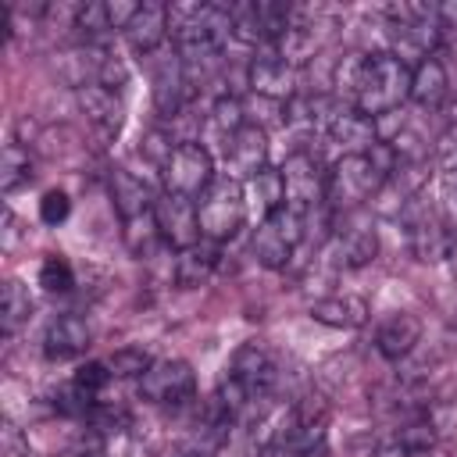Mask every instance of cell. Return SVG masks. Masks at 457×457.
Segmentation results:
<instances>
[{
  "instance_id": "4fadbf2b",
  "label": "cell",
  "mask_w": 457,
  "mask_h": 457,
  "mask_svg": "<svg viewBox=\"0 0 457 457\" xmlns=\"http://www.w3.org/2000/svg\"><path fill=\"white\" fill-rule=\"evenodd\" d=\"M228 428H232V421L221 418V411L207 400L200 421H193V425L164 450V457H218V450L225 446Z\"/></svg>"
},
{
  "instance_id": "7402d4cb",
  "label": "cell",
  "mask_w": 457,
  "mask_h": 457,
  "mask_svg": "<svg viewBox=\"0 0 457 457\" xmlns=\"http://www.w3.org/2000/svg\"><path fill=\"white\" fill-rule=\"evenodd\" d=\"M111 196H114V207H118L121 221L143 218V214H150L154 204H157V196L150 193V186H146L139 175L125 171V168H114V171H111Z\"/></svg>"
},
{
  "instance_id": "7c38bea8",
  "label": "cell",
  "mask_w": 457,
  "mask_h": 457,
  "mask_svg": "<svg viewBox=\"0 0 457 457\" xmlns=\"http://www.w3.org/2000/svg\"><path fill=\"white\" fill-rule=\"evenodd\" d=\"M221 157H225V175L236 179V182H250L257 171L268 168V136L257 121L243 125L225 146H221Z\"/></svg>"
},
{
  "instance_id": "f546056e",
  "label": "cell",
  "mask_w": 457,
  "mask_h": 457,
  "mask_svg": "<svg viewBox=\"0 0 457 457\" xmlns=\"http://www.w3.org/2000/svg\"><path fill=\"white\" fill-rule=\"evenodd\" d=\"M75 29H82V36L93 43L96 36L104 32H118L114 29V18H111V0H96V4H79V14H75Z\"/></svg>"
},
{
  "instance_id": "ac0fdd59",
  "label": "cell",
  "mask_w": 457,
  "mask_h": 457,
  "mask_svg": "<svg viewBox=\"0 0 457 457\" xmlns=\"http://www.w3.org/2000/svg\"><path fill=\"white\" fill-rule=\"evenodd\" d=\"M168 36H171L168 4H139L136 18H132V21H129V29H125L129 46H132L136 54H143V57H150V54L164 50Z\"/></svg>"
},
{
  "instance_id": "e575fe53",
  "label": "cell",
  "mask_w": 457,
  "mask_h": 457,
  "mask_svg": "<svg viewBox=\"0 0 457 457\" xmlns=\"http://www.w3.org/2000/svg\"><path fill=\"white\" fill-rule=\"evenodd\" d=\"M64 457H104V439H100V432H96V428L82 432V436L71 443V450H68Z\"/></svg>"
},
{
  "instance_id": "9c48e42d",
  "label": "cell",
  "mask_w": 457,
  "mask_h": 457,
  "mask_svg": "<svg viewBox=\"0 0 457 457\" xmlns=\"http://www.w3.org/2000/svg\"><path fill=\"white\" fill-rule=\"evenodd\" d=\"M246 86L257 100H268V104H289L296 96V68L275 50V46H264L257 57H250V68H246Z\"/></svg>"
},
{
  "instance_id": "836d02e7",
  "label": "cell",
  "mask_w": 457,
  "mask_h": 457,
  "mask_svg": "<svg viewBox=\"0 0 457 457\" xmlns=\"http://www.w3.org/2000/svg\"><path fill=\"white\" fill-rule=\"evenodd\" d=\"M68 214H71L68 193H64V189H46L43 200H39V218H43V225H61Z\"/></svg>"
},
{
  "instance_id": "30bf717a",
  "label": "cell",
  "mask_w": 457,
  "mask_h": 457,
  "mask_svg": "<svg viewBox=\"0 0 457 457\" xmlns=\"http://www.w3.org/2000/svg\"><path fill=\"white\" fill-rule=\"evenodd\" d=\"M150 61V82H154V104L164 118H175L186 104V86H189V75H186V64L179 57V50H157L146 57Z\"/></svg>"
},
{
  "instance_id": "cb8c5ba5",
  "label": "cell",
  "mask_w": 457,
  "mask_h": 457,
  "mask_svg": "<svg viewBox=\"0 0 457 457\" xmlns=\"http://www.w3.org/2000/svg\"><path fill=\"white\" fill-rule=\"evenodd\" d=\"M432 446H436V428L428 421H411V425H400L389 439H382L378 457H421Z\"/></svg>"
},
{
  "instance_id": "6da1fadb",
  "label": "cell",
  "mask_w": 457,
  "mask_h": 457,
  "mask_svg": "<svg viewBox=\"0 0 457 457\" xmlns=\"http://www.w3.org/2000/svg\"><path fill=\"white\" fill-rule=\"evenodd\" d=\"M336 86L346 89L353 111L368 118L396 114L403 100H411V64L386 54H353L336 68Z\"/></svg>"
},
{
  "instance_id": "ffe728a7",
  "label": "cell",
  "mask_w": 457,
  "mask_h": 457,
  "mask_svg": "<svg viewBox=\"0 0 457 457\" xmlns=\"http://www.w3.org/2000/svg\"><path fill=\"white\" fill-rule=\"evenodd\" d=\"M446 96H450V75H446L443 61L436 54L418 61L411 68V100L425 111H436V107H443Z\"/></svg>"
},
{
  "instance_id": "d4e9b609",
  "label": "cell",
  "mask_w": 457,
  "mask_h": 457,
  "mask_svg": "<svg viewBox=\"0 0 457 457\" xmlns=\"http://www.w3.org/2000/svg\"><path fill=\"white\" fill-rule=\"evenodd\" d=\"M243 189H246V207L253 204L264 218H271L278 207H286V186H282V171L278 168L257 171L250 182H243Z\"/></svg>"
},
{
  "instance_id": "d6986e66",
  "label": "cell",
  "mask_w": 457,
  "mask_h": 457,
  "mask_svg": "<svg viewBox=\"0 0 457 457\" xmlns=\"http://www.w3.org/2000/svg\"><path fill=\"white\" fill-rule=\"evenodd\" d=\"M421 339V321L411 311H393L375 328V350L386 361H403Z\"/></svg>"
},
{
  "instance_id": "d590c367",
  "label": "cell",
  "mask_w": 457,
  "mask_h": 457,
  "mask_svg": "<svg viewBox=\"0 0 457 457\" xmlns=\"http://www.w3.org/2000/svg\"><path fill=\"white\" fill-rule=\"evenodd\" d=\"M4 250H14L18 246V239H21V232H18V218L11 214V211H4Z\"/></svg>"
},
{
  "instance_id": "484cf974",
  "label": "cell",
  "mask_w": 457,
  "mask_h": 457,
  "mask_svg": "<svg viewBox=\"0 0 457 457\" xmlns=\"http://www.w3.org/2000/svg\"><path fill=\"white\" fill-rule=\"evenodd\" d=\"M243 125H250L246 107L236 96H218L214 107H211V114H207V132L218 139V146H225Z\"/></svg>"
},
{
  "instance_id": "603a6c76",
  "label": "cell",
  "mask_w": 457,
  "mask_h": 457,
  "mask_svg": "<svg viewBox=\"0 0 457 457\" xmlns=\"http://www.w3.org/2000/svg\"><path fill=\"white\" fill-rule=\"evenodd\" d=\"M311 318L328 328H361L368 321V303L353 293H332L311 303Z\"/></svg>"
},
{
  "instance_id": "8992f818",
  "label": "cell",
  "mask_w": 457,
  "mask_h": 457,
  "mask_svg": "<svg viewBox=\"0 0 457 457\" xmlns=\"http://www.w3.org/2000/svg\"><path fill=\"white\" fill-rule=\"evenodd\" d=\"M307 239V218L289 211V207H278L271 218H261V225L253 228V239H250V250L257 257V264L278 271L289 264L293 250Z\"/></svg>"
},
{
  "instance_id": "8fae6325",
  "label": "cell",
  "mask_w": 457,
  "mask_h": 457,
  "mask_svg": "<svg viewBox=\"0 0 457 457\" xmlns=\"http://www.w3.org/2000/svg\"><path fill=\"white\" fill-rule=\"evenodd\" d=\"M154 218L161 228V239L175 250H186L200 243V218H196V200L179 196V193H161L154 204Z\"/></svg>"
},
{
  "instance_id": "277c9868",
  "label": "cell",
  "mask_w": 457,
  "mask_h": 457,
  "mask_svg": "<svg viewBox=\"0 0 457 457\" xmlns=\"http://www.w3.org/2000/svg\"><path fill=\"white\" fill-rule=\"evenodd\" d=\"M278 375H282V368H278V361H275V353L264 346V343H257V339H250V343H243L236 353H232V361H228V368H225V382H232L246 400H250V418L253 414H261V407L275 396V389H278Z\"/></svg>"
},
{
  "instance_id": "52a82bcc",
  "label": "cell",
  "mask_w": 457,
  "mask_h": 457,
  "mask_svg": "<svg viewBox=\"0 0 457 457\" xmlns=\"http://www.w3.org/2000/svg\"><path fill=\"white\" fill-rule=\"evenodd\" d=\"M214 157L211 150L200 143V139H186L179 143L168 161L161 164V182H164V193H179V196H189V200H200L204 189L214 182Z\"/></svg>"
},
{
  "instance_id": "ba28073f",
  "label": "cell",
  "mask_w": 457,
  "mask_h": 457,
  "mask_svg": "<svg viewBox=\"0 0 457 457\" xmlns=\"http://www.w3.org/2000/svg\"><path fill=\"white\" fill-rule=\"evenodd\" d=\"M193 393H196V375L179 357L154 361L139 378V396L154 407H182L193 400Z\"/></svg>"
},
{
  "instance_id": "83f0119b",
  "label": "cell",
  "mask_w": 457,
  "mask_h": 457,
  "mask_svg": "<svg viewBox=\"0 0 457 457\" xmlns=\"http://www.w3.org/2000/svg\"><path fill=\"white\" fill-rule=\"evenodd\" d=\"M32 175H36V171H32V157H29V150H25L21 143H7L4 154H0V189L11 196L14 189L29 186Z\"/></svg>"
},
{
  "instance_id": "44dd1931",
  "label": "cell",
  "mask_w": 457,
  "mask_h": 457,
  "mask_svg": "<svg viewBox=\"0 0 457 457\" xmlns=\"http://www.w3.org/2000/svg\"><path fill=\"white\" fill-rule=\"evenodd\" d=\"M218 261H221V243L200 239V243L179 250V257H175V282L186 286V289H196V286H204L214 275Z\"/></svg>"
},
{
  "instance_id": "9a60e30c",
  "label": "cell",
  "mask_w": 457,
  "mask_h": 457,
  "mask_svg": "<svg viewBox=\"0 0 457 457\" xmlns=\"http://www.w3.org/2000/svg\"><path fill=\"white\" fill-rule=\"evenodd\" d=\"M325 136L343 150V157H350V154H371L382 143L378 118H368V114H361L353 107L336 111L332 121H328V129H325Z\"/></svg>"
},
{
  "instance_id": "3957f363",
  "label": "cell",
  "mask_w": 457,
  "mask_h": 457,
  "mask_svg": "<svg viewBox=\"0 0 457 457\" xmlns=\"http://www.w3.org/2000/svg\"><path fill=\"white\" fill-rule=\"evenodd\" d=\"M246 189L243 182L228 179V175H218L204 196L196 200V218H200V236L204 239H214V243H225L232 239L243 225H246Z\"/></svg>"
},
{
  "instance_id": "7a4b0ae2",
  "label": "cell",
  "mask_w": 457,
  "mask_h": 457,
  "mask_svg": "<svg viewBox=\"0 0 457 457\" xmlns=\"http://www.w3.org/2000/svg\"><path fill=\"white\" fill-rule=\"evenodd\" d=\"M396 154L389 150V143H378L371 154H350V157H339L328 171V189H325V200H328V211L336 214H353L361 211L368 200H375L386 186V179L396 171Z\"/></svg>"
},
{
  "instance_id": "5b68a950",
  "label": "cell",
  "mask_w": 457,
  "mask_h": 457,
  "mask_svg": "<svg viewBox=\"0 0 457 457\" xmlns=\"http://www.w3.org/2000/svg\"><path fill=\"white\" fill-rule=\"evenodd\" d=\"M282 171V186H286V207L311 218L314 211H325V189H328V171L321 168V157L314 150H293L286 157Z\"/></svg>"
},
{
  "instance_id": "2e32d148",
  "label": "cell",
  "mask_w": 457,
  "mask_h": 457,
  "mask_svg": "<svg viewBox=\"0 0 457 457\" xmlns=\"http://www.w3.org/2000/svg\"><path fill=\"white\" fill-rule=\"evenodd\" d=\"M343 228H339V236H336V257H339V264L343 268H364V264H371L375 261V253H378V232H375V225L361 214V211H353V214H343Z\"/></svg>"
},
{
  "instance_id": "e0dca14e",
  "label": "cell",
  "mask_w": 457,
  "mask_h": 457,
  "mask_svg": "<svg viewBox=\"0 0 457 457\" xmlns=\"http://www.w3.org/2000/svg\"><path fill=\"white\" fill-rule=\"evenodd\" d=\"M89 339H93V332H89L86 318L57 314L43 332V353H46V361H75L86 353Z\"/></svg>"
},
{
  "instance_id": "8d00e7d4",
  "label": "cell",
  "mask_w": 457,
  "mask_h": 457,
  "mask_svg": "<svg viewBox=\"0 0 457 457\" xmlns=\"http://www.w3.org/2000/svg\"><path fill=\"white\" fill-rule=\"evenodd\" d=\"M436 18H439V25L443 21H453L457 25V4H436Z\"/></svg>"
},
{
  "instance_id": "5bb4252c",
  "label": "cell",
  "mask_w": 457,
  "mask_h": 457,
  "mask_svg": "<svg viewBox=\"0 0 457 457\" xmlns=\"http://www.w3.org/2000/svg\"><path fill=\"white\" fill-rule=\"evenodd\" d=\"M75 100H79V111L86 114V121L93 125V132L100 139H114L121 132L125 104H121V93L118 89H107L100 82H89V86H79L75 89Z\"/></svg>"
},
{
  "instance_id": "4316f807",
  "label": "cell",
  "mask_w": 457,
  "mask_h": 457,
  "mask_svg": "<svg viewBox=\"0 0 457 457\" xmlns=\"http://www.w3.org/2000/svg\"><path fill=\"white\" fill-rule=\"evenodd\" d=\"M32 314V300H29V289L18 282V278H7L4 289H0V328L4 336H14Z\"/></svg>"
},
{
  "instance_id": "f1b7e54d",
  "label": "cell",
  "mask_w": 457,
  "mask_h": 457,
  "mask_svg": "<svg viewBox=\"0 0 457 457\" xmlns=\"http://www.w3.org/2000/svg\"><path fill=\"white\" fill-rule=\"evenodd\" d=\"M125 225V246L136 253V257H150L161 243V228H157V218L154 211L143 214V218H132V221H121Z\"/></svg>"
},
{
  "instance_id": "d6a6232c",
  "label": "cell",
  "mask_w": 457,
  "mask_h": 457,
  "mask_svg": "<svg viewBox=\"0 0 457 457\" xmlns=\"http://www.w3.org/2000/svg\"><path fill=\"white\" fill-rule=\"evenodd\" d=\"M114 375H111V368H107V361H86L79 371H75V378H71V386L82 393V396H89V400H96L104 389H107V382H111Z\"/></svg>"
},
{
  "instance_id": "4dcf8cb0",
  "label": "cell",
  "mask_w": 457,
  "mask_h": 457,
  "mask_svg": "<svg viewBox=\"0 0 457 457\" xmlns=\"http://www.w3.org/2000/svg\"><path fill=\"white\" fill-rule=\"evenodd\" d=\"M39 286L46 293H68L75 286V268L68 264V257L61 253H46L39 264Z\"/></svg>"
},
{
  "instance_id": "1f68e13d",
  "label": "cell",
  "mask_w": 457,
  "mask_h": 457,
  "mask_svg": "<svg viewBox=\"0 0 457 457\" xmlns=\"http://www.w3.org/2000/svg\"><path fill=\"white\" fill-rule=\"evenodd\" d=\"M150 364H154L150 353L139 350V346H121V350H114V353L107 357V368H111L114 378H143V371H146Z\"/></svg>"
}]
</instances>
